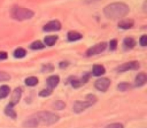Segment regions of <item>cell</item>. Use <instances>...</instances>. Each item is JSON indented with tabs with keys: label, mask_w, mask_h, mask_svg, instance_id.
Returning <instances> with one entry per match:
<instances>
[{
	"label": "cell",
	"mask_w": 147,
	"mask_h": 128,
	"mask_svg": "<svg viewBox=\"0 0 147 128\" xmlns=\"http://www.w3.org/2000/svg\"><path fill=\"white\" fill-rule=\"evenodd\" d=\"M130 8L123 2H114L109 4L103 9V14L108 19L116 20L121 19L127 15Z\"/></svg>",
	"instance_id": "obj_1"
},
{
	"label": "cell",
	"mask_w": 147,
	"mask_h": 128,
	"mask_svg": "<svg viewBox=\"0 0 147 128\" xmlns=\"http://www.w3.org/2000/svg\"><path fill=\"white\" fill-rule=\"evenodd\" d=\"M33 116L36 119L38 125L42 124L44 125H52L56 123L60 119V116L57 114L47 111L37 112L33 114Z\"/></svg>",
	"instance_id": "obj_2"
},
{
	"label": "cell",
	"mask_w": 147,
	"mask_h": 128,
	"mask_svg": "<svg viewBox=\"0 0 147 128\" xmlns=\"http://www.w3.org/2000/svg\"><path fill=\"white\" fill-rule=\"evenodd\" d=\"M11 15L13 19L18 21H23V20H30L32 17H34V13L32 10L24 7H15L11 11Z\"/></svg>",
	"instance_id": "obj_3"
},
{
	"label": "cell",
	"mask_w": 147,
	"mask_h": 128,
	"mask_svg": "<svg viewBox=\"0 0 147 128\" xmlns=\"http://www.w3.org/2000/svg\"><path fill=\"white\" fill-rule=\"evenodd\" d=\"M97 101V98L93 94H88L86 101H76L73 104V111L75 113H81L82 112L90 107Z\"/></svg>",
	"instance_id": "obj_4"
},
{
	"label": "cell",
	"mask_w": 147,
	"mask_h": 128,
	"mask_svg": "<svg viewBox=\"0 0 147 128\" xmlns=\"http://www.w3.org/2000/svg\"><path fill=\"white\" fill-rule=\"evenodd\" d=\"M107 46L108 45L106 42H101V43H98V44L94 45L92 47H89L86 51V55L88 56H93L100 54L104 50H106V49L107 48Z\"/></svg>",
	"instance_id": "obj_5"
},
{
	"label": "cell",
	"mask_w": 147,
	"mask_h": 128,
	"mask_svg": "<svg viewBox=\"0 0 147 128\" xmlns=\"http://www.w3.org/2000/svg\"><path fill=\"white\" fill-rule=\"evenodd\" d=\"M139 66L140 65H139V62L136 60H133V61L127 62V63H125L119 66L116 68V70L119 73H123V72L129 71L131 70H137L139 68Z\"/></svg>",
	"instance_id": "obj_6"
},
{
	"label": "cell",
	"mask_w": 147,
	"mask_h": 128,
	"mask_svg": "<svg viewBox=\"0 0 147 128\" xmlns=\"http://www.w3.org/2000/svg\"><path fill=\"white\" fill-rule=\"evenodd\" d=\"M111 85V81L109 78H100L96 81L94 86L97 90L100 91H106L108 90Z\"/></svg>",
	"instance_id": "obj_7"
},
{
	"label": "cell",
	"mask_w": 147,
	"mask_h": 128,
	"mask_svg": "<svg viewBox=\"0 0 147 128\" xmlns=\"http://www.w3.org/2000/svg\"><path fill=\"white\" fill-rule=\"evenodd\" d=\"M62 24L58 20H52L48 22L43 27V30L45 32L58 31L61 29Z\"/></svg>",
	"instance_id": "obj_8"
},
{
	"label": "cell",
	"mask_w": 147,
	"mask_h": 128,
	"mask_svg": "<svg viewBox=\"0 0 147 128\" xmlns=\"http://www.w3.org/2000/svg\"><path fill=\"white\" fill-rule=\"evenodd\" d=\"M59 82H60V77L57 75H53V76H50L46 80L47 88L52 89V90H53V89L58 85Z\"/></svg>",
	"instance_id": "obj_9"
},
{
	"label": "cell",
	"mask_w": 147,
	"mask_h": 128,
	"mask_svg": "<svg viewBox=\"0 0 147 128\" xmlns=\"http://www.w3.org/2000/svg\"><path fill=\"white\" fill-rule=\"evenodd\" d=\"M134 24V21L132 19H123L121 20L119 23H118V26L120 28L123 29V30H128V29L131 28Z\"/></svg>",
	"instance_id": "obj_10"
},
{
	"label": "cell",
	"mask_w": 147,
	"mask_h": 128,
	"mask_svg": "<svg viewBox=\"0 0 147 128\" xmlns=\"http://www.w3.org/2000/svg\"><path fill=\"white\" fill-rule=\"evenodd\" d=\"M147 76L145 73H140L136 76L135 79V86L140 87L146 83Z\"/></svg>",
	"instance_id": "obj_11"
},
{
	"label": "cell",
	"mask_w": 147,
	"mask_h": 128,
	"mask_svg": "<svg viewBox=\"0 0 147 128\" xmlns=\"http://www.w3.org/2000/svg\"><path fill=\"white\" fill-rule=\"evenodd\" d=\"M22 97V89L20 88H17L14 90L12 93V96H11V102L9 103L12 104L13 105H16L19 102H20V99Z\"/></svg>",
	"instance_id": "obj_12"
},
{
	"label": "cell",
	"mask_w": 147,
	"mask_h": 128,
	"mask_svg": "<svg viewBox=\"0 0 147 128\" xmlns=\"http://www.w3.org/2000/svg\"><path fill=\"white\" fill-rule=\"evenodd\" d=\"M92 73L95 76H100L106 73V69L102 65L96 64L93 66Z\"/></svg>",
	"instance_id": "obj_13"
},
{
	"label": "cell",
	"mask_w": 147,
	"mask_h": 128,
	"mask_svg": "<svg viewBox=\"0 0 147 128\" xmlns=\"http://www.w3.org/2000/svg\"><path fill=\"white\" fill-rule=\"evenodd\" d=\"M38 123H37V120L34 116H32L31 117H29L28 119H26L24 122H23V127L27 128H34L38 126Z\"/></svg>",
	"instance_id": "obj_14"
},
{
	"label": "cell",
	"mask_w": 147,
	"mask_h": 128,
	"mask_svg": "<svg viewBox=\"0 0 147 128\" xmlns=\"http://www.w3.org/2000/svg\"><path fill=\"white\" fill-rule=\"evenodd\" d=\"M14 105H13L12 104L9 103L4 109V112L9 117L12 118V119H16L17 118V113L14 110Z\"/></svg>",
	"instance_id": "obj_15"
},
{
	"label": "cell",
	"mask_w": 147,
	"mask_h": 128,
	"mask_svg": "<svg viewBox=\"0 0 147 128\" xmlns=\"http://www.w3.org/2000/svg\"><path fill=\"white\" fill-rule=\"evenodd\" d=\"M83 37V35L77 31H70L67 33V39L69 41L74 42L80 40Z\"/></svg>",
	"instance_id": "obj_16"
},
{
	"label": "cell",
	"mask_w": 147,
	"mask_h": 128,
	"mask_svg": "<svg viewBox=\"0 0 147 128\" xmlns=\"http://www.w3.org/2000/svg\"><path fill=\"white\" fill-rule=\"evenodd\" d=\"M57 39H58V36L57 35L46 36L44 39V43L48 46H53L55 44Z\"/></svg>",
	"instance_id": "obj_17"
},
{
	"label": "cell",
	"mask_w": 147,
	"mask_h": 128,
	"mask_svg": "<svg viewBox=\"0 0 147 128\" xmlns=\"http://www.w3.org/2000/svg\"><path fill=\"white\" fill-rule=\"evenodd\" d=\"M123 45L128 49H132L136 46V42L132 37H126L123 40Z\"/></svg>",
	"instance_id": "obj_18"
},
{
	"label": "cell",
	"mask_w": 147,
	"mask_h": 128,
	"mask_svg": "<svg viewBox=\"0 0 147 128\" xmlns=\"http://www.w3.org/2000/svg\"><path fill=\"white\" fill-rule=\"evenodd\" d=\"M10 92V87L7 85H2L0 86V99H5Z\"/></svg>",
	"instance_id": "obj_19"
},
{
	"label": "cell",
	"mask_w": 147,
	"mask_h": 128,
	"mask_svg": "<svg viewBox=\"0 0 147 128\" xmlns=\"http://www.w3.org/2000/svg\"><path fill=\"white\" fill-rule=\"evenodd\" d=\"M39 80L36 76H30L24 80V83L28 86H34L38 83Z\"/></svg>",
	"instance_id": "obj_20"
},
{
	"label": "cell",
	"mask_w": 147,
	"mask_h": 128,
	"mask_svg": "<svg viewBox=\"0 0 147 128\" xmlns=\"http://www.w3.org/2000/svg\"><path fill=\"white\" fill-rule=\"evenodd\" d=\"M26 55H27V51L25 49L22 48V47H19V48L16 49L14 52V56L17 58H22Z\"/></svg>",
	"instance_id": "obj_21"
},
{
	"label": "cell",
	"mask_w": 147,
	"mask_h": 128,
	"mask_svg": "<svg viewBox=\"0 0 147 128\" xmlns=\"http://www.w3.org/2000/svg\"><path fill=\"white\" fill-rule=\"evenodd\" d=\"M45 47V46L44 43H42L40 40H36L30 45V47L32 50H42V49H44Z\"/></svg>",
	"instance_id": "obj_22"
},
{
	"label": "cell",
	"mask_w": 147,
	"mask_h": 128,
	"mask_svg": "<svg viewBox=\"0 0 147 128\" xmlns=\"http://www.w3.org/2000/svg\"><path fill=\"white\" fill-rule=\"evenodd\" d=\"M133 87L131 83H127V82H122V83H120L119 85L117 86L118 89L119 91H128L129 89H131V88Z\"/></svg>",
	"instance_id": "obj_23"
},
{
	"label": "cell",
	"mask_w": 147,
	"mask_h": 128,
	"mask_svg": "<svg viewBox=\"0 0 147 128\" xmlns=\"http://www.w3.org/2000/svg\"><path fill=\"white\" fill-rule=\"evenodd\" d=\"M65 107V104L63 101H57L53 104V108L56 110H63Z\"/></svg>",
	"instance_id": "obj_24"
},
{
	"label": "cell",
	"mask_w": 147,
	"mask_h": 128,
	"mask_svg": "<svg viewBox=\"0 0 147 128\" xmlns=\"http://www.w3.org/2000/svg\"><path fill=\"white\" fill-rule=\"evenodd\" d=\"M70 83H71L72 86H73L74 88H79L84 84V83H83V81H82L81 79H79L78 80V79H72Z\"/></svg>",
	"instance_id": "obj_25"
},
{
	"label": "cell",
	"mask_w": 147,
	"mask_h": 128,
	"mask_svg": "<svg viewBox=\"0 0 147 128\" xmlns=\"http://www.w3.org/2000/svg\"><path fill=\"white\" fill-rule=\"evenodd\" d=\"M11 76L9 73H6V72L0 71V82H4L10 80Z\"/></svg>",
	"instance_id": "obj_26"
},
{
	"label": "cell",
	"mask_w": 147,
	"mask_h": 128,
	"mask_svg": "<svg viewBox=\"0 0 147 128\" xmlns=\"http://www.w3.org/2000/svg\"><path fill=\"white\" fill-rule=\"evenodd\" d=\"M52 93H53V90L47 88V89H44V90H42L39 93V95H40V96H42V97H47V96L51 95Z\"/></svg>",
	"instance_id": "obj_27"
},
{
	"label": "cell",
	"mask_w": 147,
	"mask_h": 128,
	"mask_svg": "<svg viewBox=\"0 0 147 128\" xmlns=\"http://www.w3.org/2000/svg\"><path fill=\"white\" fill-rule=\"evenodd\" d=\"M105 128H124L123 125L121 123H111L110 125H107Z\"/></svg>",
	"instance_id": "obj_28"
},
{
	"label": "cell",
	"mask_w": 147,
	"mask_h": 128,
	"mask_svg": "<svg viewBox=\"0 0 147 128\" xmlns=\"http://www.w3.org/2000/svg\"><path fill=\"white\" fill-rule=\"evenodd\" d=\"M42 70L43 71L46 72H50V71H53V66L51 64H47V65H45L43 66L42 67Z\"/></svg>",
	"instance_id": "obj_29"
},
{
	"label": "cell",
	"mask_w": 147,
	"mask_h": 128,
	"mask_svg": "<svg viewBox=\"0 0 147 128\" xmlns=\"http://www.w3.org/2000/svg\"><path fill=\"white\" fill-rule=\"evenodd\" d=\"M147 36L146 35H144L142 37H140V40H139V42H140V45L143 47H145L147 45V41H146Z\"/></svg>",
	"instance_id": "obj_30"
},
{
	"label": "cell",
	"mask_w": 147,
	"mask_h": 128,
	"mask_svg": "<svg viewBox=\"0 0 147 128\" xmlns=\"http://www.w3.org/2000/svg\"><path fill=\"white\" fill-rule=\"evenodd\" d=\"M117 40L113 39V40H111L110 42V49L111 50H114L116 49V47H117Z\"/></svg>",
	"instance_id": "obj_31"
},
{
	"label": "cell",
	"mask_w": 147,
	"mask_h": 128,
	"mask_svg": "<svg viewBox=\"0 0 147 128\" xmlns=\"http://www.w3.org/2000/svg\"><path fill=\"white\" fill-rule=\"evenodd\" d=\"M8 56H7V53L4 51H1L0 52V60H6Z\"/></svg>",
	"instance_id": "obj_32"
},
{
	"label": "cell",
	"mask_w": 147,
	"mask_h": 128,
	"mask_svg": "<svg viewBox=\"0 0 147 128\" xmlns=\"http://www.w3.org/2000/svg\"><path fill=\"white\" fill-rule=\"evenodd\" d=\"M67 66V62L63 61V62H62V63H60V68H65Z\"/></svg>",
	"instance_id": "obj_33"
}]
</instances>
